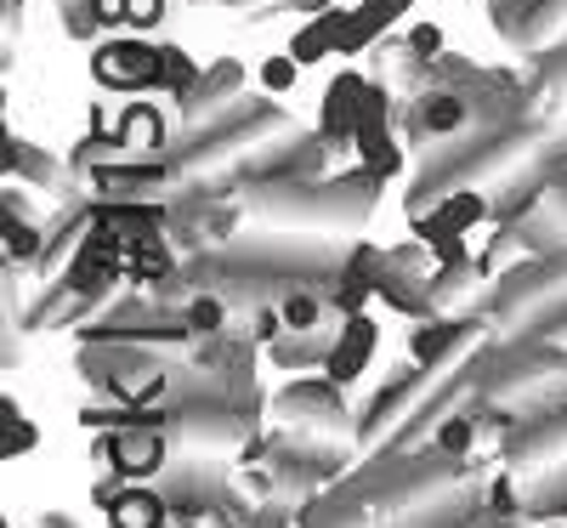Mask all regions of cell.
Returning <instances> with one entry per match:
<instances>
[{
  "instance_id": "ab89813d",
  "label": "cell",
  "mask_w": 567,
  "mask_h": 528,
  "mask_svg": "<svg viewBox=\"0 0 567 528\" xmlns=\"http://www.w3.org/2000/svg\"><path fill=\"white\" fill-rule=\"evenodd\" d=\"M58 12H63V29L74 34V40H97L109 23H103V12H97V0H58Z\"/></svg>"
},
{
  "instance_id": "8992f818",
  "label": "cell",
  "mask_w": 567,
  "mask_h": 528,
  "mask_svg": "<svg viewBox=\"0 0 567 528\" xmlns=\"http://www.w3.org/2000/svg\"><path fill=\"white\" fill-rule=\"evenodd\" d=\"M556 375H567V353L550 347V342H534V335H523V342H511V347H494V353H477V358H471L477 398H488V404H516L523 393L550 387Z\"/></svg>"
},
{
  "instance_id": "ba28073f",
  "label": "cell",
  "mask_w": 567,
  "mask_h": 528,
  "mask_svg": "<svg viewBox=\"0 0 567 528\" xmlns=\"http://www.w3.org/2000/svg\"><path fill=\"white\" fill-rule=\"evenodd\" d=\"M550 296H567V251H550V256H523L511 273L494 278V291L483 296V313L494 324H516L528 307L550 302Z\"/></svg>"
},
{
  "instance_id": "603a6c76",
  "label": "cell",
  "mask_w": 567,
  "mask_h": 528,
  "mask_svg": "<svg viewBox=\"0 0 567 528\" xmlns=\"http://www.w3.org/2000/svg\"><path fill=\"white\" fill-rule=\"evenodd\" d=\"M374 347H381V329H374V318H369V313H352V318H341L336 353H329L323 375H329V380H341V387H347V380H358V375L369 369Z\"/></svg>"
},
{
  "instance_id": "4fadbf2b",
  "label": "cell",
  "mask_w": 567,
  "mask_h": 528,
  "mask_svg": "<svg viewBox=\"0 0 567 528\" xmlns=\"http://www.w3.org/2000/svg\"><path fill=\"white\" fill-rule=\"evenodd\" d=\"M159 63H165V45L142 40V34L97 40V52H91V74H97V85L125 91V98H136V91H154V85H159Z\"/></svg>"
},
{
  "instance_id": "4dcf8cb0",
  "label": "cell",
  "mask_w": 567,
  "mask_h": 528,
  "mask_svg": "<svg viewBox=\"0 0 567 528\" xmlns=\"http://www.w3.org/2000/svg\"><path fill=\"white\" fill-rule=\"evenodd\" d=\"M114 131H120L125 160H154V149H165V120L154 109H125Z\"/></svg>"
},
{
  "instance_id": "f907efd6",
  "label": "cell",
  "mask_w": 567,
  "mask_h": 528,
  "mask_svg": "<svg viewBox=\"0 0 567 528\" xmlns=\"http://www.w3.org/2000/svg\"><path fill=\"white\" fill-rule=\"evenodd\" d=\"M18 12H23V0H7V23H18Z\"/></svg>"
},
{
  "instance_id": "6da1fadb",
  "label": "cell",
  "mask_w": 567,
  "mask_h": 528,
  "mask_svg": "<svg viewBox=\"0 0 567 528\" xmlns=\"http://www.w3.org/2000/svg\"><path fill=\"white\" fill-rule=\"evenodd\" d=\"M550 142L545 125H477V131H460V136H443V149H425V165L409 187V222L425 216V205L449 200L454 187H477L483 176H505L523 160H534Z\"/></svg>"
},
{
  "instance_id": "74e56055",
  "label": "cell",
  "mask_w": 567,
  "mask_h": 528,
  "mask_svg": "<svg viewBox=\"0 0 567 528\" xmlns=\"http://www.w3.org/2000/svg\"><path fill=\"white\" fill-rule=\"evenodd\" d=\"M199 74H205V69H199L194 58H187L182 45H165V63H159V91H171V98L182 103L187 91L199 85Z\"/></svg>"
},
{
  "instance_id": "ac0fdd59",
  "label": "cell",
  "mask_w": 567,
  "mask_h": 528,
  "mask_svg": "<svg viewBox=\"0 0 567 528\" xmlns=\"http://www.w3.org/2000/svg\"><path fill=\"white\" fill-rule=\"evenodd\" d=\"M352 149H358L363 171H374L381 182L403 171V149H398V136H392V85H369V98H363V120H358Z\"/></svg>"
},
{
  "instance_id": "bcb514c9",
  "label": "cell",
  "mask_w": 567,
  "mask_h": 528,
  "mask_svg": "<svg viewBox=\"0 0 567 528\" xmlns=\"http://www.w3.org/2000/svg\"><path fill=\"white\" fill-rule=\"evenodd\" d=\"M165 18V0H125V23L131 29H154Z\"/></svg>"
},
{
  "instance_id": "5bb4252c",
  "label": "cell",
  "mask_w": 567,
  "mask_h": 528,
  "mask_svg": "<svg viewBox=\"0 0 567 528\" xmlns=\"http://www.w3.org/2000/svg\"><path fill=\"white\" fill-rule=\"evenodd\" d=\"M494 318L483 313H471V318H420V329L409 335V358L414 364H425V369H454V364H471L483 353V329H488Z\"/></svg>"
},
{
  "instance_id": "cb8c5ba5",
  "label": "cell",
  "mask_w": 567,
  "mask_h": 528,
  "mask_svg": "<svg viewBox=\"0 0 567 528\" xmlns=\"http://www.w3.org/2000/svg\"><path fill=\"white\" fill-rule=\"evenodd\" d=\"M7 176H12V182L23 176V187H34V194H52V200H69V194H74V171L58 165L52 154H40L34 142H7Z\"/></svg>"
},
{
  "instance_id": "f546056e",
  "label": "cell",
  "mask_w": 567,
  "mask_h": 528,
  "mask_svg": "<svg viewBox=\"0 0 567 528\" xmlns=\"http://www.w3.org/2000/svg\"><path fill=\"white\" fill-rule=\"evenodd\" d=\"M336 335H341V329H284L278 342H272V364H278V369L329 364V353H336Z\"/></svg>"
},
{
  "instance_id": "4316f807",
  "label": "cell",
  "mask_w": 567,
  "mask_h": 528,
  "mask_svg": "<svg viewBox=\"0 0 567 528\" xmlns=\"http://www.w3.org/2000/svg\"><path fill=\"white\" fill-rule=\"evenodd\" d=\"M409 7H414V0H363V7H352V18H347V29H341V52H336V58H358L363 45L381 40Z\"/></svg>"
},
{
  "instance_id": "8d00e7d4",
  "label": "cell",
  "mask_w": 567,
  "mask_h": 528,
  "mask_svg": "<svg viewBox=\"0 0 567 528\" xmlns=\"http://www.w3.org/2000/svg\"><path fill=\"white\" fill-rule=\"evenodd\" d=\"M187 313V329H194V342H205V335H221L233 324V307L216 296V291H194V302L182 307Z\"/></svg>"
},
{
  "instance_id": "7c38bea8",
  "label": "cell",
  "mask_w": 567,
  "mask_h": 528,
  "mask_svg": "<svg viewBox=\"0 0 567 528\" xmlns=\"http://www.w3.org/2000/svg\"><path fill=\"white\" fill-rule=\"evenodd\" d=\"M437 387V369H425V364H414V369H398L381 393L369 398V409H363V420H358V444L363 449H381L392 431L425 404V393Z\"/></svg>"
},
{
  "instance_id": "7bdbcfd3",
  "label": "cell",
  "mask_w": 567,
  "mask_h": 528,
  "mask_svg": "<svg viewBox=\"0 0 567 528\" xmlns=\"http://www.w3.org/2000/svg\"><path fill=\"white\" fill-rule=\"evenodd\" d=\"M301 80V63L290 58V52H284V58H267L261 63V91H267V98H284V91H290Z\"/></svg>"
},
{
  "instance_id": "f1b7e54d",
  "label": "cell",
  "mask_w": 567,
  "mask_h": 528,
  "mask_svg": "<svg viewBox=\"0 0 567 528\" xmlns=\"http://www.w3.org/2000/svg\"><path fill=\"white\" fill-rule=\"evenodd\" d=\"M171 500L159 489H114V506H109V522L114 528H171Z\"/></svg>"
},
{
  "instance_id": "836d02e7",
  "label": "cell",
  "mask_w": 567,
  "mask_h": 528,
  "mask_svg": "<svg viewBox=\"0 0 567 528\" xmlns=\"http://www.w3.org/2000/svg\"><path fill=\"white\" fill-rule=\"evenodd\" d=\"M432 444H437L443 455H454V460H471V449L483 444V415H477V404L465 398V404L437 426V438H432Z\"/></svg>"
},
{
  "instance_id": "30bf717a",
  "label": "cell",
  "mask_w": 567,
  "mask_h": 528,
  "mask_svg": "<svg viewBox=\"0 0 567 528\" xmlns=\"http://www.w3.org/2000/svg\"><path fill=\"white\" fill-rule=\"evenodd\" d=\"M171 438L187 444V449H221V444H239L250 431V415L227 398V387L205 393V398H187V404H171Z\"/></svg>"
},
{
  "instance_id": "52a82bcc",
  "label": "cell",
  "mask_w": 567,
  "mask_h": 528,
  "mask_svg": "<svg viewBox=\"0 0 567 528\" xmlns=\"http://www.w3.org/2000/svg\"><path fill=\"white\" fill-rule=\"evenodd\" d=\"M341 466H347V438H318V431H290V426L267 438V471L278 500H307L329 477H341Z\"/></svg>"
},
{
  "instance_id": "d590c367",
  "label": "cell",
  "mask_w": 567,
  "mask_h": 528,
  "mask_svg": "<svg viewBox=\"0 0 567 528\" xmlns=\"http://www.w3.org/2000/svg\"><path fill=\"white\" fill-rule=\"evenodd\" d=\"M516 329L534 335V342H567V296H550V302L528 307L523 318H516Z\"/></svg>"
},
{
  "instance_id": "484cf974",
  "label": "cell",
  "mask_w": 567,
  "mask_h": 528,
  "mask_svg": "<svg viewBox=\"0 0 567 528\" xmlns=\"http://www.w3.org/2000/svg\"><path fill=\"white\" fill-rule=\"evenodd\" d=\"M465 125H471L465 91H454V85H432V91H420V98H414V131H420V136L443 142V136H460Z\"/></svg>"
},
{
  "instance_id": "e575fe53",
  "label": "cell",
  "mask_w": 567,
  "mask_h": 528,
  "mask_svg": "<svg viewBox=\"0 0 567 528\" xmlns=\"http://www.w3.org/2000/svg\"><path fill=\"white\" fill-rule=\"evenodd\" d=\"M556 517H567V466L561 460L528 484V522H556Z\"/></svg>"
},
{
  "instance_id": "d4e9b609",
  "label": "cell",
  "mask_w": 567,
  "mask_h": 528,
  "mask_svg": "<svg viewBox=\"0 0 567 528\" xmlns=\"http://www.w3.org/2000/svg\"><path fill=\"white\" fill-rule=\"evenodd\" d=\"M374 302L398 307L403 318H432V313H443L437 296H432V273L403 267V262H392V267L381 273V284H374Z\"/></svg>"
},
{
  "instance_id": "8fae6325",
  "label": "cell",
  "mask_w": 567,
  "mask_h": 528,
  "mask_svg": "<svg viewBox=\"0 0 567 528\" xmlns=\"http://www.w3.org/2000/svg\"><path fill=\"white\" fill-rule=\"evenodd\" d=\"M272 415L290 426V431H318V438H347V398H341V380H290L284 393H272Z\"/></svg>"
},
{
  "instance_id": "ee69618b",
  "label": "cell",
  "mask_w": 567,
  "mask_h": 528,
  "mask_svg": "<svg viewBox=\"0 0 567 528\" xmlns=\"http://www.w3.org/2000/svg\"><path fill=\"white\" fill-rule=\"evenodd\" d=\"M409 45H414L425 63H437V58H443V29H437V23H414V29H409Z\"/></svg>"
},
{
  "instance_id": "f35d334b",
  "label": "cell",
  "mask_w": 567,
  "mask_h": 528,
  "mask_svg": "<svg viewBox=\"0 0 567 528\" xmlns=\"http://www.w3.org/2000/svg\"><path fill=\"white\" fill-rule=\"evenodd\" d=\"M323 302H329V296H318V291H307V284H296V291L278 302V313H284V324H290V329H318Z\"/></svg>"
},
{
  "instance_id": "3957f363",
  "label": "cell",
  "mask_w": 567,
  "mask_h": 528,
  "mask_svg": "<svg viewBox=\"0 0 567 528\" xmlns=\"http://www.w3.org/2000/svg\"><path fill=\"white\" fill-rule=\"evenodd\" d=\"M381 200V176L352 171V176H312V182H245V205L272 222L296 227H363Z\"/></svg>"
},
{
  "instance_id": "9c48e42d",
  "label": "cell",
  "mask_w": 567,
  "mask_h": 528,
  "mask_svg": "<svg viewBox=\"0 0 567 528\" xmlns=\"http://www.w3.org/2000/svg\"><path fill=\"white\" fill-rule=\"evenodd\" d=\"M159 495H165L171 511L187 517V522L216 517V511H227V500H233V489H227V466L194 449V455H182V460H171V466L159 471Z\"/></svg>"
},
{
  "instance_id": "7a4b0ae2",
  "label": "cell",
  "mask_w": 567,
  "mask_h": 528,
  "mask_svg": "<svg viewBox=\"0 0 567 528\" xmlns=\"http://www.w3.org/2000/svg\"><path fill=\"white\" fill-rule=\"evenodd\" d=\"M296 131L301 125L284 114L278 103L239 98L233 109L210 114L205 125H187V136L176 142V154H171V182L194 187L205 176H227V165H245V160H256L261 149H272V142L296 136Z\"/></svg>"
},
{
  "instance_id": "5b68a950",
  "label": "cell",
  "mask_w": 567,
  "mask_h": 528,
  "mask_svg": "<svg viewBox=\"0 0 567 528\" xmlns=\"http://www.w3.org/2000/svg\"><path fill=\"white\" fill-rule=\"evenodd\" d=\"M80 375L97 393L125 398V404H165L171 393V364L154 358L142 342H85L80 347Z\"/></svg>"
},
{
  "instance_id": "44dd1931",
  "label": "cell",
  "mask_w": 567,
  "mask_h": 528,
  "mask_svg": "<svg viewBox=\"0 0 567 528\" xmlns=\"http://www.w3.org/2000/svg\"><path fill=\"white\" fill-rule=\"evenodd\" d=\"M239 98H245V63H239V58H221V63H210V69L199 74V85L182 98V120H187V125H205L210 114L233 109Z\"/></svg>"
},
{
  "instance_id": "9a60e30c",
  "label": "cell",
  "mask_w": 567,
  "mask_h": 528,
  "mask_svg": "<svg viewBox=\"0 0 567 528\" xmlns=\"http://www.w3.org/2000/svg\"><path fill=\"white\" fill-rule=\"evenodd\" d=\"M494 29L516 52H545V45L567 29V0H488Z\"/></svg>"
},
{
  "instance_id": "2e32d148",
  "label": "cell",
  "mask_w": 567,
  "mask_h": 528,
  "mask_svg": "<svg viewBox=\"0 0 567 528\" xmlns=\"http://www.w3.org/2000/svg\"><path fill=\"white\" fill-rule=\"evenodd\" d=\"M103 455H109V471L131 477V484L136 477H159L171 466V431L154 426V420H125V426L109 431Z\"/></svg>"
},
{
  "instance_id": "7402d4cb",
  "label": "cell",
  "mask_w": 567,
  "mask_h": 528,
  "mask_svg": "<svg viewBox=\"0 0 567 528\" xmlns=\"http://www.w3.org/2000/svg\"><path fill=\"white\" fill-rule=\"evenodd\" d=\"M363 98H369V80L363 74H336L323 91V114H318V136L323 142H352L358 120H363Z\"/></svg>"
},
{
  "instance_id": "1f68e13d",
  "label": "cell",
  "mask_w": 567,
  "mask_h": 528,
  "mask_svg": "<svg viewBox=\"0 0 567 528\" xmlns=\"http://www.w3.org/2000/svg\"><path fill=\"white\" fill-rule=\"evenodd\" d=\"M516 238L528 245V256H550V251H567V222L550 211V205H534L528 216H516L511 222Z\"/></svg>"
},
{
  "instance_id": "e0dca14e",
  "label": "cell",
  "mask_w": 567,
  "mask_h": 528,
  "mask_svg": "<svg viewBox=\"0 0 567 528\" xmlns=\"http://www.w3.org/2000/svg\"><path fill=\"white\" fill-rule=\"evenodd\" d=\"M505 466L516 471H539V466H556L567 455V404L556 409H539V415H523V426L505 431Z\"/></svg>"
},
{
  "instance_id": "60d3db41",
  "label": "cell",
  "mask_w": 567,
  "mask_h": 528,
  "mask_svg": "<svg viewBox=\"0 0 567 528\" xmlns=\"http://www.w3.org/2000/svg\"><path fill=\"white\" fill-rule=\"evenodd\" d=\"M488 517L499 522H528V489H516V477H499L488 489Z\"/></svg>"
},
{
  "instance_id": "277c9868",
  "label": "cell",
  "mask_w": 567,
  "mask_h": 528,
  "mask_svg": "<svg viewBox=\"0 0 567 528\" xmlns=\"http://www.w3.org/2000/svg\"><path fill=\"white\" fill-rule=\"evenodd\" d=\"M216 267L233 273H267V278H301V284H329L347 267L341 238H318V233H245L210 251Z\"/></svg>"
},
{
  "instance_id": "d6a6232c",
  "label": "cell",
  "mask_w": 567,
  "mask_h": 528,
  "mask_svg": "<svg viewBox=\"0 0 567 528\" xmlns=\"http://www.w3.org/2000/svg\"><path fill=\"white\" fill-rule=\"evenodd\" d=\"M483 278H488V267H483L477 256H465V262H443V267L432 273V296H437V307L477 302V296H471V284H483Z\"/></svg>"
},
{
  "instance_id": "c3c4849f",
  "label": "cell",
  "mask_w": 567,
  "mask_h": 528,
  "mask_svg": "<svg viewBox=\"0 0 567 528\" xmlns=\"http://www.w3.org/2000/svg\"><path fill=\"white\" fill-rule=\"evenodd\" d=\"M227 7H256V12H261V7H272V0H227ZM256 12H250V18H256Z\"/></svg>"
},
{
  "instance_id": "83f0119b",
  "label": "cell",
  "mask_w": 567,
  "mask_h": 528,
  "mask_svg": "<svg viewBox=\"0 0 567 528\" xmlns=\"http://www.w3.org/2000/svg\"><path fill=\"white\" fill-rule=\"evenodd\" d=\"M347 7H329V12H318L307 29H296V40H290V58L307 69V63H323V58H336L341 52V29H347Z\"/></svg>"
},
{
  "instance_id": "7dc6e473",
  "label": "cell",
  "mask_w": 567,
  "mask_h": 528,
  "mask_svg": "<svg viewBox=\"0 0 567 528\" xmlns=\"http://www.w3.org/2000/svg\"><path fill=\"white\" fill-rule=\"evenodd\" d=\"M545 205L567 222V165H550V182H545Z\"/></svg>"
},
{
  "instance_id": "681fc988",
  "label": "cell",
  "mask_w": 567,
  "mask_h": 528,
  "mask_svg": "<svg viewBox=\"0 0 567 528\" xmlns=\"http://www.w3.org/2000/svg\"><path fill=\"white\" fill-rule=\"evenodd\" d=\"M40 528H74L69 517H40Z\"/></svg>"
},
{
  "instance_id": "d6986e66",
  "label": "cell",
  "mask_w": 567,
  "mask_h": 528,
  "mask_svg": "<svg viewBox=\"0 0 567 528\" xmlns=\"http://www.w3.org/2000/svg\"><path fill=\"white\" fill-rule=\"evenodd\" d=\"M477 222H494V200L477 194V187H454L449 200L432 205V216L414 222V233H420L425 251H443V245H460V238L477 227Z\"/></svg>"
},
{
  "instance_id": "f6af8a7d",
  "label": "cell",
  "mask_w": 567,
  "mask_h": 528,
  "mask_svg": "<svg viewBox=\"0 0 567 528\" xmlns=\"http://www.w3.org/2000/svg\"><path fill=\"white\" fill-rule=\"evenodd\" d=\"M0 415H7V455H18V449H34V426L18 415V404H7Z\"/></svg>"
},
{
  "instance_id": "ffe728a7",
  "label": "cell",
  "mask_w": 567,
  "mask_h": 528,
  "mask_svg": "<svg viewBox=\"0 0 567 528\" xmlns=\"http://www.w3.org/2000/svg\"><path fill=\"white\" fill-rule=\"evenodd\" d=\"M91 187H97V200H154L159 187H176V182L165 160H114L91 171Z\"/></svg>"
},
{
  "instance_id": "b9f144b4",
  "label": "cell",
  "mask_w": 567,
  "mask_h": 528,
  "mask_svg": "<svg viewBox=\"0 0 567 528\" xmlns=\"http://www.w3.org/2000/svg\"><path fill=\"white\" fill-rule=\"evenodd\" d=\"M40 233H34V222L29 216H18V211H7V256L12 262H40Z\"/></svg>"
}]
</instances>
